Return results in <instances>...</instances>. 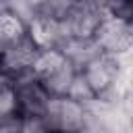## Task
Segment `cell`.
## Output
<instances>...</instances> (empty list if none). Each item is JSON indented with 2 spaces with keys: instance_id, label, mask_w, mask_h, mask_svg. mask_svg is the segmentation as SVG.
Masks as SVG:
<instances>
[{
  "instance_id": "1",
  "label": "cell",
  "mask_w": 133,
  "mask_h": 133,
  "mask_svg": "<svg viewBox=\"0 0 133 133\" xmlns=\"http://www.w3.org/2000/svg\"><path fill=\"white\" fill-rule=\"evenodd\" d=\"M91 37L104 56H125V54H131L133 25L131 21H125L106 12V17L102 19V23L98 25Z\"/></svg>"
},
{
  "instance_id": "2",
  "label": "cell",
  "mask_w": 133,
  "mask_h": 133,
  "mask_svg": "<svg viewBox=\"0 0 133 133\" xmlns=\"http://www.w3.org/2000/svg\"><path fill=\"white\" fill-rule=\"evenodd\" d=\"M42 121L50 133H81L85 121V108L69 98H50Z\"/></svg>"
},
{
  "instance_id": "3",
  "label": "cell",
  "mask_w": 133,
  "mask_h": 133,
  "mask_svg": "<svg viewBox=\"0 0 133 133\" xmlns=\"http://www.w3.org/2000/svg\"><path fill=\"white\" fill-rule=\"evenodd\" d=\"M104 17H106L104 2H71L60 25L69 39L71 37H91Z\"/></svg>"
},
{
  "instance_id": "4",
  "label": "cell",
  "mask_w": 133,
  "mask_h": 133,
  "mask_svg": "<svg viewBox=\"0 0 133 133\" xmlns=\"http://www.w3.org/2000/svg\"><path fill=\"white\" fill-rule=\"evenodd\" d=\"M37 52L39 50L29 39V35H25L23 39L2 48L0 50V71L6 77V81L12 83L21 77L33 75L31 69H33V60H35Z\"/></svg>"
},
{
  "instance_id": "5",
  "label": "cell",
  "mask_w": 133,
  "mask_h": 133,
  "mask_svg": "<svg viewBox=\"0 0 133 133\" xmlns=\"http://www.w3.org/2000/svg\"><path fill=\"white\" fill-rule=\"evenodd\" d=\"M15 94H17V104H19V114L21 116H42L50 96L44 91L39 81L33 75L21 77L10 83Z\"/></svg>"
},
{
  "instance_id": "6",
  "label": "cell",
  "mask_w": 133,
  "mask_h": 133,
  "mask_svg": "<svg viewBox=\"0 0 133 133\" xmlns=\"http://www.w3.org/2000/svg\"><path fill=\"white\" fill-rule=\"evenodd\" d=\"M58 50L64 56V60L75 69V73H81L89 62H94L98 56H102L94 37H71Z\"/></svg>"
},
{
  "instance_id": "7",
  "label": "cell",
  "mask_w": 133,
  "mask_h": 133,
  "mask_svg": "<svg viewBox=\"0 0 133 133\" xmlns=\"http://www.w3.org/2000/svg\"><path fill=\"white\" fill-rule=\"evenodd\" d=\"M75 75H77L75 69L69 62H64L58 71H54L52 75H48L46 79H42L39 85L44 87V91L50 98H64L66 91H69V87H71V83H73V79H75Z\"/></svg>"
},
{
  "instance_id": "8",
  "label": "cell",
  "mask_w": 133,
  "mask_h": 133,
  "mask_svg": "<svg viewBox=\"0 0 133 133\" xmlns=\"http://www.w3.org/2000/svg\"><path fill=\"white\" fill-rule=\"evenodd\" d=\"M64 62H66V60H64V56L60 54V50H39L37 56H35V60H33L31 73H33V77H35L37 81H42V79H46L48 75H52L54 71H58Z\"/></svg>"
},
{
  "instance_id": "9",
  "label": "cell",
  "mask_w": 133,
  "mask_h": 133,
  "mask_svg": "<svg viewBox=\"0 0 133 133\" xmlns=\"http://www.w3.org/2000/svg\"><path fill=\"white\" fill-rule=\"evenodd\" d=\"M25 35H27L25 25L12 12H8V8L2 10L0 12V50L15 44V42H19V39H23Z\"/></svg>"
},
{
  "instance_id": "10",
  "label": "cell",
  "mask_w": 133,
  "mask_h": 133,
  "mask_svg": "<svg viewBox=\"0 0 133 133\" xmlns=\"http://www.w3.org/2000/svg\"><path fill=\"white\" fill-rule=\"evenodd\" d=\"M64 98H69V100H73V102H77L79 106H83V108H89L98 98H96V94L89 89V85L85 83V79L77 73L75 75V79H73V83H71V87H69V91H66V96Z\"/></svg>"
},
{
  "instance_id": "11",
  "label": "cell",
  "mask_w": 133,
  "mask_h": 133,
  "mask_svg": "<svg viewBox=\"0 0 133 133\" xmlns=\"http://www.w3.org/2000/svg\"><path fill=\"white\" fill-rule=\"evenodd\" d=\"M19 114V104H17V94L10 83H0V118Z\"/></svg>"
},
{
  "instance_id": "12",
  "label": "cell",
  "mask_w": 133,
  "mask_h": 133,
  "mask_svg": "<svg viewBox=\"0 0 133 133\" xmlns=\"http://www.w3.org/2000/svg\"><path fill=\"white\" fill-rule=\"evenodd\" d=\"M21 133H50L42 116H21Z\"/></svg>"
},
{
  "instance_id": "13",
  "label": "cell",
  "mask_w": 133,
  "mask_h": 133,
  "mask_svg": "<svg viewBox=\"0 0 133 133\" xmlns=\"http://www.w3.org/2000/svg\"><path fill=\"white\" fill-rule=\"evenodd\" d=\"M0 133H21V114L0 118Z\"/></svg>"
}]
</instances>
